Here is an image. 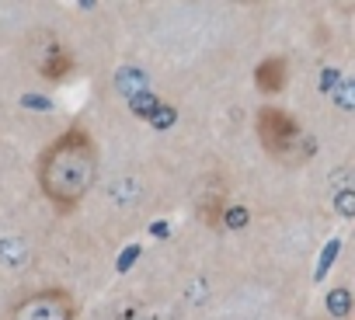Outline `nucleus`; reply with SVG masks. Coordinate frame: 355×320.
<instances>
[{
  "label": "nucleus",
  "mask_w": 355,
  "mask_h": 320,
  "mask_svg": "<svg viewBox=\"0 0 355 320\" xmlns=\"http://www.w3.org/2000/svg\"><path fill=\"white\" fill-rule=\"evenodd\" d=\"M331 310H334V313H345V310H348V292H345V289L331 292Z\"/></svg>",
  "instance_id": "423d86ee"
},
{
  "label": "nucleus",
  "mask_w": 355,
  "mask_h": 320,
  "mask_svg": "<svg viewBox=\"0 0 355 320\" xmlns=\"http://www.w3.org/2000/svg\"><path fill=\"white\" fill-rule=\"evenodd\" d=\"M286 77H289L286 60H282V56H268V60H261L258 70H254V87L272 98V94H279V91L286 87Z\"/></svg>",
  "instance_id": "20e7f679"
},
{
  "label": "nucleus",
  "mask_w": 355,
  "mask_h": 320,
  "mask_svg": "<svg viewBox=\"0 0 355 320\" xmlns=\"http://www.w3.org/2000/svg\"><path fill=\"white\" fill-rule=\"evenodd\" d=\"M254 129H258V139L265 146V153L272 157H289L303 136V125L296 115H289L286 108H275V105H265L258 108V118H254Z\"/></svg>",
  "instance_id": "f03ea898"
},
{
  "label": "nucleus",
  "mask_w": 355,
  "mask_h": 320,
  "mask_svg": "<svg viewBox=\"0 0 355 320\" xmlns=\"http://www.w3.org/2000/svg\"><path fill=\"white\" fill-rule=\"evenodd\" d=\"M73 317H77V303L67 289H39L25 296L8 320H73Z\"/></svg>",
  "instance_id": "7ed1b4c3"
},
{
  "label": "nucleus",
  "mask_w": 355,
  "mask_h": 320,
  "mask_svg": "<svg viewBox=\"0 0 355 320\" xmlns=\"http://www.w3.org/2000/svg\"><path fill=\"white\" fill-rule=\"evenodd\" d=\"M39 73L42 77H49V80H60V77H67L70 70H73V56L49 35V42H46V49H42V56H39Z\"/></svg>",
  "instance_id": "39448f33"
},
{
  "label": "nucleus",
  "mask_w": 355,
  "mask_h": 320,
  "mask_svg": "<svg viewBox=\"0 0 355 320\" xmlns=\"http://www.w3.org/2000/svg\"><path fill=\"white\" fill-rule=\"evenodd\" d=\"M39 188L49 206L60 213H73L98 181V143L84 125L63 129L39 153Z\"/></svg>",
  "instance_id": "f257e3e1"
}]
</instances>
